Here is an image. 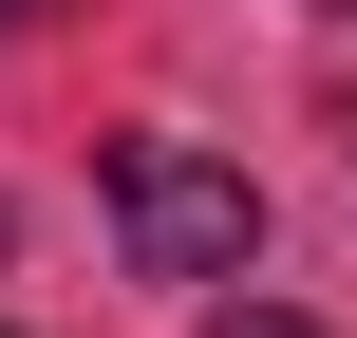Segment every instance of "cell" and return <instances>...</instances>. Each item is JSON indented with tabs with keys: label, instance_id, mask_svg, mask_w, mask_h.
<instances>
[{
	"label": "cell",
	"instance_id": "cell-2",
	"mask_svg": "<svg viewBox=\"0 0 357 338\" xmlns=\"http://www.w3.org/2000/svg\"><path fill=\"white\" fill-rule=\"evenodd\" d=\"M207 338H320V320H282V301H245V320H207Z\"/></svg>",
	"mask_w": 357,
	"mask_h": 338
},
{
	"label": "cell",
	"instance_id": "cell-4",
	"mask_svg": "<svg viewBox=\"0 0 357 338\" xmlns=\"http://www.w3.org/2000/svg\"><path fill=\"white\" fill-rule=\"evenodd\" d=\"M320 19H357V0H320Z\"/></svg>",
	"mask_w": 357,
	"mask_h": 338
},
{
	"label": "cell",
	"instance_id": "cell-3",
	"mask_svg": "<svg viewBox=\"0 0 357 338\" xmlns=\"http://www.w3.org/2000/svg\"><path fill=\"white\" fill-rule=\"evenodd\" d=\"M19 19H38V0H0V38H19Z\"/></svg>",
	"mask_w": 357,
	"mask_h": 338
},
{
	"label": "cell",
	"instance_id": "cell-1",
	"mask_svg": "<svg viewBox=\"0 0 357 338\" xmlns=\"http://www.w3.org/2000/svg\"><path fill=\"white\" fill-rule=\"evenodd\" d=\"M113 245H132V282H226L264 245V188L188 132H113Z\"/></svg>",
	"mask_w": 357,
	"mask_h": 338
}]
</instances>
